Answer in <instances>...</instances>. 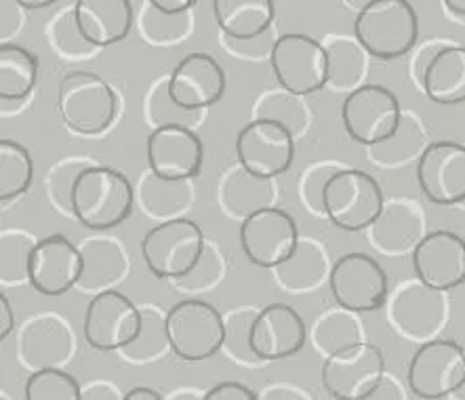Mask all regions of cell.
Instances as JSON below:
<instances>
[{
    "label": "cell",
    "mask_w": 465,
    "mask_h": 400,
    "mask_svg": "<svg viewBox=\"0 0 465 400\" xmlns=\"http://www.w3.org/2000/svg\"><path fill=\"white\" fill-rule=\"evenodd\" d=\"M238 165L259 177L276 179L295 158V133L281 120L257 116L236 135Z\"/></svg>",
    "instance_id": "cell-12"
},
{
    "label": "cell",
    "mask_w": 465,
    "mask_h": 400,
    "mask_svg": "<svg viewBox=\"0 0 465 400\" xmlns=\"http://www.w3.org/2000/svg\"><path fill=\"white\" fill-rule=\"evenodd\" d=\"M343 312H335V315L322 316L314 326L316 348L324 352L327 356L345 348V345L361 342L356 333V323L348 315H343Z\"/></svg>",
    "instance_id": "cell-39"
},
{
    "label": "cell",
    "mask_w": 465,
    "mask_h": 400,
    "mask_svg": "<svg viewBox=\"0 0 465 400\" xmlns=\"http://www.w3.org/2000/svg\"><path fill=\"white\" fill-rule=\"evenodd\" d=\"M337 169L329 165H314L303 173L302 177V200L308 206V211L316 213V215H324L322 209V192L327 185L329 177L333 175Z\"/></svg>",
    "instance_id": "cell-42"
},
{
    "label": "cell",
    "mask_w": 465,
    "mask_h": 400,
    "mask_svg": "<svg viewBox=\"0 0 465 400\" xmlns=\"http://www.w3.org/2000/svg\"><path fill=\"white\" fill-rule=\"evenodd\" d=\"M440 293L421 280L420 285H407V289H402L391 304V318L398 323V329L409 335H425L438 329L442 310Z\"/></svg>",
    "instance_id": "cell-25"
},
{
    "label": "cell",
    "mask_w": 465,
    "mask_h": 400,
    "mask_svg": "<svg viewBox=\"0 0 465 400\" xmlns=\"http://www.w3.org/2000/svg\"><path fill=\"white\" fill-rule=\"evenodd\" d=\"M171 352L188 363H201L223 350L225 323L215 305L183 299L167 312Z\"/></svg>",
    "instance_id": "cell-8"
},
{
    "label": "cell",
    "mask_w": 465,
    "mask_h": 400,
    "mask_svg": "<svg viewBox=\"0 0 465 400\" xmlns=\"http://www.w3.org/2000/svg\"><path fill=\"white\" fill-rule=\"evenodd\" d=\"M190 179L183 182H171V179L158 177L154 171L145 173L139 179V205L152 217L171 219L177 211H183L190 205Z\"/></svg>",
    "instance_id": "cell-29"
},
{
    "label": "cell",
    "mask_w": 465,
    "mask_h": 400,
    "mask_svg": "<svg viewBox=\"0 0 465 400\" xmlns=\"http://www.w3.org/2000/svg\"><path fill=\"white\" fill-rule=\"evenodd\" d=\"M257 316V310L253 308H238L230 312L228 316H223L225 323V339H223V350L228 352L230 358H234L236 363L255 366L262 360L257 358L251 345V326Z\"/></svg>",
    "instance_id": "cell-37"
},
{
    "label": "cell",
    "mask_w": 465,
    "mask_h": 400,
    "mask_svg": "<svg viewBox=\"0 0 465 400\" xmlns=\"http://www.w3.org/2000/svg\"><path fill=\"white\" fill-rule=\"evenodd\" d=\"M3 249H0V276L5 285L28 280L30 255L36 238L22 230H3Z\"/></svg>",
    "instance_id": "cell-36"
},
{
    "label": "cell",
    "mask_w": 465,
    "mask_h": 400,
    "mask_svg": "<svg viewBox=\"0 0 465 400\" xmlns=\"http://www.w3.org/2000/svg\"><path fill=\"white\" fill-rule=\"evenodd\" d=\"M259 398L262 400H312L314 396L308 395L305 390L295 388V385L274 384L259 392Z\"/></svg>",
    "instance_id": "cell-46"
},
{
    "label": "cell",
    "mask_w": 465,
    "mask_h": 400,
    "mask_svg": "<svg viewBox=\"0 0 465 400\" xmlns=\"http://www.w3.org/2000/svg\"><path fill=\"white\" fill-rule=\"evenodd\" d=\"M383 377V352L369 342L345 345L322 363V385L335 400H367Z\"/></svg>",
    "instance_id": "cell-10"
},
{
    "label": "cell",
    "mask_w": 465,
    "mask_h": 400,
    "mask_svg": "<svg viewBox=\"0 0 465 400\" xmlns=\"http://www.w3.org/2000/svg\"><path fill=\"white\" fill-rule=\"evenodd\" d=\"M238 236L249 262L270 270L287 262L299 245L295 219L274 205L262 206L244 217Z\"/></svg>",
    "instance_id": "cell-13"
},
{
    "label": "cell",
    "mask_w": 465,
    "mask_h": 400,
    "mask_svg": "<svg viewBox=\"0 0 465 400\" xmlns=\"http://www.w3.org/2000/svg\"><path fill=\"white\" fill-rule=\"evenodd\" d=\"M35 163L30 152L13 139H0V200L9 203L30 190Z\"/></svg>",
    "instance_id": "cell-31"
},
{
    "label": "cell",
    "mask_w": 465,
    "mask_h": 400,
    "mask_svg": "<svg viewBox=\"0 0 465 400\" xmlns=\"http://www.w3.org/2000/svg\"><path fill=\"white\" fill-rule=\"evenodd\" d=\"M139 35L152 45H171L179 43L192 30L190 11L185 13H164L156 9L150 0H145L139 9L137 17Z\"/></svg>",
    "instance_id": "cell-33"
},
{
    "label": "cell",
    "mask_w": 465,
    "mask_h": 400,
    "mask_svg": "<svg viewBox=\"0 0 465 400\" xmlns=\"http://www.w3.org/2000/svg\"><path fill=\"white\" fill-rule=\"evenodd\" d=\"M46 35H49L53 49H55L64 59H84L97 49V46L91 45L83 35L81 25L76 22L74 6L59 11L57 15L51 19Z\"/></svg>",
    "instance_id": "cell-35"
},
{
    "label": "cell",
    "mask_w": 465,
    "mask_h": 400,
    "mask_svg": "<svg viewBox=\"0 0 465 400\" xmlns=\"http://www.w3.org/2000/svg\"><path fill=\"white\" fill-rule=\"evenodd\" d=\"M204 148L188 125L167 123L154 126L148 137V166L171 182L194 179L203 169Z\"/></svg>",
    "instance_id": "cell-17"
},
{
    "label": "cell",
    "mask_w": 465,
    "mask_h": 400,
    "mask_svg": "<svg viewBox=\"0 0 465 400\" xmlns=\"http://www.w3.org/2000/svg\"><path fill=\"white\" fill-rule=\"evenodd\" d=\"M308 344V326L289 304H270L257 310L251 326V345L262 363L295 356Z\"/></svg>",
    "instance_id": "cell-19"
},
{
    "label": "cell",
    "mask_w": 465,
    "mask_h": 400,
    "mask_svg": "<svg viewBox=\"0 0 465 400\" xmlns=\"http://www.w3.org/2000/svg\"><path fill=\"white\" fill-rule=\"evenodd\" d=\"M373 398H390V400L396 398V400H402V398H407V395H404V392L398 388V385L391 382V379L383 377L381 382H380V385H377V388L367 396V400H373Z\"/></svg>",
    "instance_id": "cell-48"
},
{
    "label": "cell",
    "mask_w": 465,
    "mask_h": 400,
    "mask_svg": "<svg viewBox=\"0 0 465 400\" xmlns=\"http://www.w3.org/2000/svg\"><path fill=\"white\" fill-rule=\"evenodd\" d=\"M83 270L81 246L62 235H51L36 240L30 255L28 280L41 295L59 297L78 286Z\"/></svg>",
    "instance_id": "cell-15"
},
{
    "label": "cell",
    "mask_w": 465,
    "mask_h": 400,
    "mask_svg": "<svg viewBox=\"0 0 465 400\" xmlns=\"http://www.w3.org/2000/svg\"><path fill=\"white\" fill-rule=\"evenodd\" d=\"M83 400H124V395L112 382L99 379L83 385Z\"/></svg>",
    "instance_id": "cell-45"
},
{
    "label": "cell",
    "mask_w": 465,
    "mask_h": 400,
    "mask_svg": "<svg viewBox=\"0 0 465 400\" xmlns=\"http://www.w3.org/2000/svg\"><path fill=\"white\" fill-rule=\"evenodd\" d=\"M322 209L339 230H367L385 209L381 185L367 171L337 169L324 185Z\"/></svg>",
    "instance_id": "cell-4"
},
{
    "label": "cell",
    "mask_w": 465,
    "mask_h": 400,
    "mask_svg": "<svg viewBox=\"0 0 465 400\" xmlns=\"http://www.w3.org/2000/svg\"><path fill=\"white\" fill-rule=\"evenodd\" d=\"M150 3L164 13H185L192 11V6H194L198 0H150Z\"/></svg>",
    "instance_id": "cell-49"
},
{
    "label": "cell",
    "mask_w": 465,
    "mask_h": 400,
    "mask_svg": "<svg viewBox=\"0 0 465 400\" xmlns=\"http://www.w3.org/2000/svg\"><path fill=\"white\" fill-rule=\"evenodd\" d=\"M409 388L417 398L440 400L465 388V350L453 339L421 344L409 363Z\"/></svg>",
    "instance_id": "cell-9"
},
{
    "label": "cell",
    "mask_w": 465,
    "mask_h": 400,
    "mask_svg": "<svg viewBox=\"0 0 465 400\" xmlns=\"http://www.w3.org/2000/svg\"><path fill=\"white\" fill-rule=\"evenodd\" d=\"M171 348L167 333V315H161L152 305L142 308V331L129 345L121 348V355L131 363H152Z\"/></svg>",
    "instance_id": "cell-32"
},
{
    "label": "cell",
    "mask_w": 465,
    "mask_h": 400,
    "mask_svg": "<svg viewBox=\"0 0 465 400\" xmlns=\"http://www.w3.org/2000/svg\"><path fill=\"white\" fill-rule=\"evenodd\" d=\"M274 272L284 289L293 293L314 289L324 276V255L316 240H299L293 255L276 265Z\"/></svg>",
    "instance_id": "cell-30"
},
{
    "label": "cell",
    "mask_w": 465,
    "mask_h": 400,
    "mask_svg": "<svg viewBox=\"0 0 465 400\" xmlns=\"http://www.w3.org/2000/svg\"><path fill=\"white\" fill-rule=\"evenodd\" d=\"M341 120L348 135L361 145H380L394 137L402 125L401 102L383 85H361L345 95Z\"/></svg>",
    "instance_id": "cell-7"
},
{
    "label": "cell",
    "mask_w": 465,
    "mask_h": 400,
    "mask_svg": "<svg viewBox=\"0 0 465 400\" xmlns=\"http://www.w3.org/2000/svg\"><path fill=\"white\" fill-rule=\"evenodd\" d=\"M70 325L55 315L32 318L19 335V358L30 369L59 366L68 363L74 350Z\"/></svg>",
    "instance_id": "cell-21"
},
{
    "label": "cell",
    "mask_w": 465,
    "mask_h": 400,
    "mask_svg": "<svg viewBox=\"0 0 465 400\" xmlns=\"http://www.w3.org/2000/svg\"><path fill=\"white\" fill-rule=\"evenodd\" d=\"M225 72L209 53H190L169 75L173 102L183 110L201 112L215 105L225 93Z\"/></svg>",
    "instance_id": "cell-20"
},
{
    "label": "cell",
    "mask_w": 465,
    "mask_h": 400,
    "mask_svg": "<svg viewBox=\"0 0 465 400\" xmlns=\"http://www.w3.org/2000/svg\"><path fill=\"white\" fill-rule=\"evenodd\" d=\"M213 15L219 30L232 40L249 43L274 24V0H213Z\"/></svg>",
    "instance_id": "cell-24"
},
{
    "label": "cell",
    "mask_w": 465,
    "mask_h": 400,
    "mask_svg": "<svg viewBox=\"0 0 465 400\" xmlns=\"http://www.w3.org/2000/svg\"><path fill=\"white\" fill-rule=\"evenodd\" d=\"M204 395H207V392L196 390V388H179L175 392H171L167 398H171V400H204Z\"/></svg>",
    "instance_id": "cell-51"
},
{
    "label": "cell",
    "mask_w": 465,
    "mask_h": 400,
    "mask_svg": "<svg viewBox=\"0 0 465 400\" xmlns=\"http://www.w3.org/2000/svg\"><path fill=\"white\" fill-rule=\"evenodd\" d=\"M13 326H15V316H13L9 299H6V295L3 293V295H0V339H3V342L11 335Z\"/></svg>",
    "instance_id": "cell-47"
},
{
    "label": "cell",
    "mask_w": 465,
    "mask_h": 400,
    "mask_svg": "<svg viewBox=\"0 0 465 400\" xmlns=\"http://www.w3.org/2000/svg\"><path fill=\"white\" fill-rule=\"evenodd\" d=\"M84 270L78 286L83 291H104L127 272V253L114 238H93L81 245Z\"/></svg>",
    "instance_id": "cell-26"
},
{
    "label": "cell",
    "mask_w": 465,
    "mask_h": 400,
    "mask_svg": "<svg viewBox=\"0 0 465 400\" xmlns=\"http://www.w3.org/2000/svg\"><path fill=\"white\" fill-rule=\"evenodd\" d=\"M417 182L430 203H465V145L450 139L425 145L417 163Z\"/></svg>",
    "instance_id": "cell-16"
},
{
    "label": "cell",
    "mask_w": 465,
    "mask_h": 400,
    "mask_svg": "<svg viewBox=\"0 0 465 400\" xmlns=\"http://www.w3.org/2000/svg\"><path fill=\"white\" fill-rule=\"evenodd\" d=\"M91 165H95L91 158L68 156L53 165V169L49 171V177H46L49 198L59 211L65 213V215L74 217V213H72V190H74L78 175Z\"/></svg>",
    "instance_id": "cell-38"
},
{
    "label": "cell",
    "mask_w": 465,
    "mask_h": 400,
    "mask_svg": "<svg viewBox=\"0 0 465 400\" xmlns=\"http://www.w3.org/2000/svg\"><path fill=\"white\" fill-rule=\"evenodd\" d=\"M38 59L32 51L15 43L0 45V99L22 102L35 91Z\"/></svg>",
    "instance_id": "cell-28"
},
{
    "label": "cell",
    "mask_w": 465,
    "mask_h": 400,
    "mask_svg": "<svg viewBox=\"0 0 465 400\" xmlns=\"http://www.w3.org/2000/svg\"><path fill=\"white\" fill-rule=\"evenodd\" d=\"M417 280L447 293L465 283V240L449 230H436L417 240L413 249Z\"/></svg>",
    "instance_id": "cell-18"
},
{
    "label": "cell",
    "mask_w": 465,
    "mask_h": 400,
    "mask_svg": "<svg viewBox=\"0 0 465 400\" xmlns=\"http://www.w3.org/2000/svg\"><path fill=\"white\" fill-rule=\"evenodd\" d=\"M223 270H225V265H223L222 253L217 251L215 245L207 240V246H204L203 257L198 259L194 270H192L190 275L173 280V283H175V286H179V289H185V291L209 289V286L217 285L219 280H222Z\"/></svg>",
    "instance_id": "cell-41"
},
{
    "label": "cell",
    "mask_w": 465,
    "mask_h": 400,
    "mask_svg": "<svg viewBox=\"0 0 465 400\" xmlns=\"http://www.w3.org/2000/svg\"><path fill=\"white\" fill-rule=\"evenodd\" d=\"M329 286L341 310L351 315L380 310L388 297V275L367 253H345L329 275Z\"/></svg>",
    "instance_id": "cell-11"
},
{
    "label": "cell",
    "mask_w": 465,
    "mask_h": 400,
    "mask_svg": "<svg viewBox=\"0 0 465 400\" xmlns=\"http://www.w3.org/2000/svg\"><path fill=\"white\" fill-rule=\"evenodd\" d=\"M204 246L207 238L201 225L185 217H171L143 236L142 255L156 278L177 280L194 270Z\"/></svg>",
    "instance_id": "cell-5"
},
{
    "label": "cell",
    "mask_w": 465,
    "mask_h": 400,
    "mask_svg": "<svg viewBox=\"0 0 465 400\" xmlns=\"http://www.w3.org/2000/svg\"><path fill=\"white\" fill-rule=\"evenodd\" d=\"M135 190L121 171L91 165L72 190V213L89 230H112L131 215Z\"/></svg>",
    "instance_id": "cell-1"
},
{
    "label": "cell",
    "mask_w": 465,
    "mask_h": 400,
    "mask_svg": "<svg viewBox=\"0 0 465 400\" xmlns=\"http://www.w3.org/2000/svg\"><path fill=\"white\" fill-rule=\"evenodd\" d=\"M25 400H83V385L59 366L36 369L25 382Z\"/></svg>",
    "instance_id": "cell-34"
},
{
    "label": "cell",
    "mask_w": 465,
    "mask_h": 400,
    "mask_svg": "<svg viewBox=\"0 0 465 400\" xmlns=\"http://www.w3.org/2000/svg\"><path fill=\"white\" fill-rule=\"evenodd\" d=\"M204 400H259V395H255L249 385L238 384V382H222L204 395Z\"/></svg>",
    "instance_id": "cell-43"
},
{
    "label": "cell",
    "mask_w": 465,
    "mask_h": 400,
    "mask_svg": "<svg viewBox=\"0 0 465 400\" xmlns=\"http://www.w3.org/2000/svg\"><path fill=\"white\" fill-rule=\"evenodd\" d=\"M76 22L97 49L121 43L133 28L131 0H76Z\"/></svg>",
    "instance_id": "cell-22"
},
{
    "label": "cell",
    "mask_w": 465,
    "mask_h": 400,
    "mask_svg": "<svg viewBox=\"0 0 465 400\" xmlns=\"http://www.w3.org/2000/svg\"><path fill=\"white\" fill-rule=\"evenodd\" d=\"M118 99L112 86L95 72H68L57 86V112L68 129L81 135H99L114 123Z\"/></svg>",
    "instance_id": "cell-3"
},
{
    "label": "cell",
    "mask_w": 465,
    "mask_h": 400,
    "mask_svg": "<svg viewBox=\"0 0 465 400\" xmlns=\"http://www.w3.org/2000/svg\"><path fill=\"white\" fill-rule=\"evenodd\" d=\"M354 36L371 57H402L420 38V17L409 0H369L358 9Z\"/></svg>",
    "instance_id": "cell-2"
},
{
    "label": "cell",
    "mask_w": 465,
    "mask_h": 400,
    "mask_svg": "<svg viewBox=\"0 0 465 400\" xmlns=\"http://www.w3.org/2000/svg\"><path fill=\"white\" fill-rule=\"evenodd\" d=\"M272 72L295 95H310L331 83V53L321 40L308 35H282L270 53Z\"/></svg>",
    "instance_id": "cell-6"
},
{
    "label": "cell",
    "mask_w": 465,
    "mask_h": 400,
    "mask_svg": "<svg viewBox=\"0 0 465 400\" xmlns=\"http://www.w3.org/2000/svg\"><path fill=\"white\" fill-rule=\"evenodd\" d=\"M84 339L99 352H114L129 345L142 331V308L124 293L104 289L91 297L84 312Z\"/></svg>",
    "instance_id": "cell-14"
},
{
    "label": "cell",
    "mask_w": 465,
    "mask_h": 400,
    "mask_svg": "<svg viewBox=\"0 0 465 400\" xmlns=\"http://www.w3.org/2000/svg\"><path fill=\"white\" fill-rule=\"evenodd\" d=\"M163 396L158 395L156 390L152 388H143V385H139V388H133L129 390L127 395H124V400H161Z\"/></svg>",
    "instance_id": "cell-50"
},
{
    "label": "cell",
    "mask_w": 465,
    "mask_h": 400,
    "mask_svg": "<svg viewBox=\"0 0 465 400\" xmlns=\"http://www.w3.org/2000/svg\"><path fill=\"white\" fill-rule=\"evenodd\" d=\"M24 9L17 0H3V43H6L24 24Z\"/></svg>",
    "instance_id": "cell-44"
},
{
    "label": "cell",
    "mask_w": 465,
    "mask_h": 400,
    "mask_svg": "<svg viewBox=\"0 0 465 400\" xmlns=\"http://www.w3.org/2000/svg\"><path fill=\"white\" fill-rule=\"evenodd\" d=\"M274 179L259 177L238 165L236 169H230L222 179V205L232 217H238L242 222L251 213L272 205L274 200Z\"/></svg>",
    "instance_id": "cell-27"
},
{
    "label": "cell",
    "mask_w": 465,
    "mask_h": 400,
    "mask_svg": "<svg viewBox=\"0 0 465 400\" xmlns=\"http://www.w3.org/2000/svg\"><path fill=\"white\" fill-rule=\"evenodd\" d=\"M421 86L434 104H465V46L442 45L430 59Z\"/></svg>",
    "instance_id": "cell-23"
},
{
    "label": "cell",
    "mask_w": 465,
    "mask_h": 400,
    "mask_svg": "<svg viewBox=\"0 0 465 400\" xmlns=\"http://www.w3.org/2000/svg\"><path fill=\"white\" fill-rule=\"evenodd\" d=\"M19 5L24 6V9L28 11H35V9H46V6H53L57 5L59 0H17Z\"/></svg>",
    "instance_id": "cell-52"
},
{
    "label": "cell",
    "mask_w": 465,
    "mask_h": 400,
    "mask_svg": "<svg viewBox=\"0 0 465 400\" xmlns=\"http://www.w3.org/2000/svg\"><path fill=\"white\" fill-rule=\"evenodd\" d=\"M442 5L447 6L450 13H455V15L465 17V0H442Z\"/></svg>",
    "instance_id": "cell-53"
},
{
    "label": "cell",
    "mask_w": 465,
    "mask_h": 400,
    "mask_svg": "<svg viewBox=\"0 0 465 400\" xmlns=\"http://www.w3.org/2000/svg\"><path fill=\"white\" fill-rule=\"evenodd\" d=\"M145 116L154 126L167 125V123H179V125H192L194 120V112L183 110L182 105L173 102L169 93V76L158 80L152 86L148 99H145Z\"/></svg>",
    "instance_id": "cell-40"
}]
</instances>
